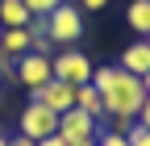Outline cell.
Returning <instances> with one entry per match:
<instances>
[{"label":"cell","mask_w":150,"mask_h":146,"mask_svg":"<svg viewBox=\"0 0 150 146\" xmlns=\"http://www.w3.org/2000/svg\"><path fill=\"white\" fill-rule=\"evenodd\" d=\"M129 125H134V117H108V130L117 134H129Z\"/></svg>","instance_id":"15"},{"label":"cell","mask_w":150,"mask_h":146,"mask_svg":"<svg viewBox=\"0 0 150 146\" xmlns=\"http://www.w3.org/2000/svg\"><path fill=\"white\" fill-rule=\"evenodd\" d=\"M92 88L100 92L108 117H138V108L146 100L142 75H129V71H121L117 63L112 67H92Z\"/></svg>","instance_id":"1"},{"label":"cell","mask_w":150,"mask_h":146,"mask_svg":"<svg viewBox=\"0 0 150 146\" xmlns=\"http://www.w3.org/2000/svg\"><path fill=\"white\" fill-rule=\"evenodd\" d=\"M63 0H25V9H29V17H50L54 9H59Z\"/></svg>","instance_id":"13"},{"label":"cell","mask_w":150,"mask_h":146,"mask_svg":"<svg viewBox=\"0 0 150 146\" xmlns=\"http://www.w3.org/2000/svg\"><path fill=\"white\" fill-rule=\"evenodd\" d=\"M13 79H21L29 92H38V88H42L46 79H54V71H50V54H21V59H17V75Z\"/></svg>","instance_id":"6"},{"label":"cell","mask_w":150,"mask_h":146,"mask_svg":"<svg viewBox=\"0 0 150 146\" xmlns=\"http://www.w3.org/2000/svg\"><path fill=\"white\" fill-rule=\"evenodd\" d=\"M0 146H8V134H0Z\"/></svg>","instance_id":"21"},{"label":"cell","mask_w":150,"mask_h":146,"mask_svg":"<svg viewBox=\"0 0 150 146\" xmlns=\"http://www.w3.org/2000/svg\"><path fill=\"white\" fill-rule=\"evenodd\" d=\"M33 21L29 9H25V0H0V25L4 29H25Z\"/></svg>","instance_id":"10"},{"label":"cell","mask_w":150,"mask_h":146,"mask_svg":"<svg viewBox=\"0 0 150 146\" xmlns=\"http://www.w3.org/2000/svg\"><path fill=\"white\" fill-rule=\"evenodd\" d=\"M46 38L50 42H63V46H75L83 38V9L71 4V0H63V4L46 17Z\"/></svg>","instance_id":"2"},{"label":"cell","mask_w":150,"mask_h":146,"mask_svg":"<svg viewBox=\"0 0 150 146\" xmlns=\"http://www.w3.org/2000/svg\"><path fill=\"white\" fill-rule=\"evenodd\" d=\"M29 29H0V50H4V59H21L29 54Z\"/></svg>","instance_id":"11"},{"label":"cell","mask_w":150,"mask_h":146,"mask_svg":"<svg viewBox=\"0 0 150 146\" xmlns=\"http://www.w3.org/2000/svg\"><path fill=\"white\" fill-rule=\"evenodd\" d=\"M142 88H146V96H150V71H146V75H142Z\"/></svg>","instance_id":"20"},{"label":"cell","mask_w":150,"mask_h":146,"mask_svg":"<svg viewBox=\"0 0 150 146\" xmlns=\"http://www.w3.org/2000/svg\"><path fill=\"white\" fill-rule=\"evenodd\" d=\"M0 59H4V50H0Z\"/></svg>","instance_id":"24"},{"label":"cell","mask_w":150,"mask_h":146,"mask_svg":"<svg viewBox=\"0 0 150 146\" xmlns=\"http://www.w3.org/2000/svg\"><path fill=\"white\" fill-rule=\"evenodd\" d=\"M59 134L67 142H96L100 138V121H92L83 108H67V113H59Z\"/></svg>","instance_id":"5"},{"label":"cell","mask_w":150,"mask_h":146,"mask_svg":"<svg viewBox=\"0 0 150 146\" xmlns=\"http://www.w3.org/2000/svg\"><path fill=\"white\" fill-rule=\"evenodd\" d=\"M50 71H54V79H67V84H88L92 79V59L83 50H75V46H67V50H59V54H50Z\"/></svg>","instance_id":"4"},{"label":"cell","mask_w":150,"mask_h":146,"mask_svg":"<svg viewBox=\"0 0 150 146\" xmlns=\"http://www.w3.org/2000/svg\"><path fill=\"white\" fill-rule=\"evenodd\" d=\"M96 146H129V142H125V134H117V130H100Z\"/></svg>","instance_id":"14"},{"label":"cell","mask_w":150,"mask_h":146,"mask_svg":"<svg viewBox=\"0 0 150 146\" xmlns=\"http://www.w3.org/2000/svg\"><path fill=\"white\" fill-rule=\"evenodd\" d=\"M29 100L54 108V113H67V108H75V84H67V79H46L38 92H29Z\"/></svg>","instance_id":"7"},{"label":"cell","mask_w":150,"mask_h":146,"mask_svg":"<svg viewBox=\"0 0 150 146\" xmlns=\"http://www.w3.org/2000/svg\"><path fill=\"white\" fill-rule=\"evenodd\" d=\"M8 146H38V142H29V138H21V134H17V138H8Z\"/></svg>","instance_id":"19"},{"label":"cell","mask_w":150,"mask_h":146,"mask_svg":"<svg viewBox=\"0 0 150 146\" xmlns=\"http://www.w3.org/2000/svg\"><path fill=\"white\" fill-rule=\"evenodd\" d=\"M125 21H129V29H134L138 38H146L150 33V0H134V4L125 9Z\"/></svg>","instance_id":"12"},{"label":"cell","mask_w":150,"mask_h":146,"mask_svg":"<svg viewBox=\"0 0 150 146\" xmlns=\"http://www.w3.org/2000/svg\"><path fill=\"white\" fill-rule=\"evenodd\" d=\"M138 125H142V130H150V96L142 100V108H138V117H134Z\"/></svg>","instance_id":"16"},{"label":"cell","mask_w":150,"mask_h":146,"mask_svg":"<svg viewBox=\"0 0 150 146\" xmlns=\"http://www.w3.org/2000/svg\"><path fill=\"white\" fill-rule=\"evenodd\" d=\"M117 67L129 71V75H146V71H150V46H146V38H142V42H129V46L121 50Z\"/></svg>","instance_id":"8"},{"label":"cell","mask_w":150,"mask_h":146,"mask_svg":"<svg viewBox=\"0 0 150 146\" xmlns=\"http://www.w3.org/2000/svg\"><path fill=\"white\" fill-rule=\"evenodd\" d=\"M146 46H150V33H146Z\"/></svg>","instance_id":"23"},{"label":"cell","mask_w":150,"mask_h":146,"mask_svg":"<svg viewBox=\"0 0 150 146\" xmlns=\"http://www.w3.org/2000/svg\"><path fill=\"white\" fill-rule=\"evenodd\" d=\"M38 146H67V138H63V134H50V138H42Z\"/></svg>","instance_id":"17"},{"label":"cell","mask_w":150,"mask_h":146,"mask_svg":"<svg viewBox=\"0 0 150 146\" xmlns=\"http://www.w3.org/2000/svg\"><path fill=\"white\" fill-rule=\"evenodd\" d=\"M0 84H4V71H0Z\"/></svg>","instance_id":"22"},{"label":"cell","mask_w":150,"mask_h":146,"mask_svg":"<svg viewBox=\"0 0 150 146\" xmlns=\"http://www.w3.org/2000/svg\"><path fill=\"white\" fill-rule=\"evenodd\" d=\"M75 108H83L92 121H104V117H108V113H104V100H100V92L92 88V79L75 88Z\"/></svg>","instance_id":"9"},{"label":"cell","mask_w":150,"mask_h":146,"mask_svg":"<svg viewBox=\"0 0 150 146\" xmlns=\"http://www.w3.org/2000/svg\"><path fill=\"white\" fill-rule=\"evenodd\" d=\"M17 130H21V138H29V142H42L50 134H59V113L46 108V104H38V100H29L21 108V117H17Z\"/></svg>","instance_id":"3"},{"label":"cell","mask_w":150,"mask_h":146,"mask_svg":"<svg viewBox=\"0 0 150 146\" xmlns=\"http://www.w3.org/2000/svg\"><path fill=\"white\" fill-rule=\"evenodd\" d=\"M108 4V0H79V9H92V13H96V9H104Z\"/></svg>","instance_id":"18"}]
</instances>
